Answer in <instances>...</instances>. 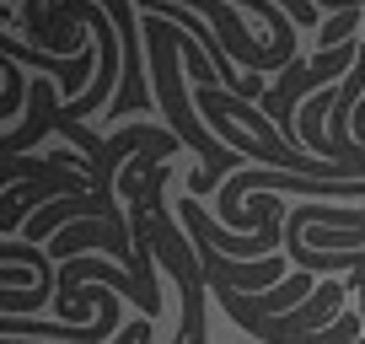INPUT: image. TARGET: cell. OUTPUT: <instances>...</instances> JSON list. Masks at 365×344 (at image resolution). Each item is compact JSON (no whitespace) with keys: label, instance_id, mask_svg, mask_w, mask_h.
<instances>
[{"label":"cell","instance_id":"2","mask_svg":"<svg viewBox=\"0 0 365 344\" xmlns=\"http://www.w3.org/2000/svg\"><path fill=\"white\" fill-rule=\"evenodd\" d=\"M274 6H285V16L296 27H317L322 33V11H317V0H274Z\"/></svg>","mask_w":365,"mask_h":344},{"label":"cell","instance_id":"1","mask_svg":"<svg viewBox=\"0 0 365 344\" xmlns=\"http://www.w3.org/2000/svg\"><path fill=\"white\" fill-rule=\"evenodd\" d=\"M349 290H360V275H349V280H322L317 296L301 301V307H296V312H285V318H252L247 307L226 301L220 290H215V301L226 307V318L237 323V328H247L258 344H296V339H312V333L333 328V323L349 312V307H344V301H349Z\"/></svg>","mask_w":365,"mask_h":344}]
</instances>
